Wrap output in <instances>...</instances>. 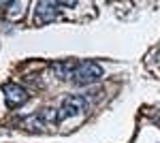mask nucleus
I'll list each match as a JSON object with an SVG mask.
<instances>
[{"label": "nucleus", "instance_id": "obj_1", "mask_svg": "<svg viewBox=\"0 0 160 143\" xmlns=\"http://www.w3.org/2000/svg\"><path fill=\"white\" fill-rule=\"evenodd\" d=\"M100 77H102V69H100V64L96 62H79V64H75V71H73V77L77 84H92V81H98Z\"/></svg>", "mask_w": 160, "mask_h": 143}, {"label": "nucleus", "instance_id": "obj_2", "mask_svg": "<svg viewBox=\"0 0 160 143\" xmlns=\"http://www.w3.org/2000/svg\"><path fill=\"white\" fill-rule=\"evenodd\" d=\"M86 109H88V100L83 98V96H79V94L66 96V98L62 100L60 109H58V122L71 118V115H75V113H83Z\"/></svg>", "mask_w": 160, "mask_h": 143}, {"label": "nucleus", "instance_id": "obj_3", "mask_svg": "<svg viewBox=\"0 0 160 143\" xmlns=\"http://www.w3.org/2000/svg\"><path fill=\"white\" fill-rule=\"evenodd\" d=\"M2 92H4L7 107H11V109L22 107L26 100H28V92H26L22 85H17V84H4L2 85Z\"/></svg>", "mask_w": 160, "mask_h": 143}, {"label": "nucleus", "instance_id": "obj_4", "mask_svg": "<svg viewBox=\"0 0 160 143\" xmlns=\"http://www.w3.org/2000/svg\"><path fill=\"white\" fill-rule=\"evenodd\" d=\"M58 17L56 2H38L37 4V24H49Z\"/></svg>", "mask_w": 160, "mask_h": 143}, {"label": "nucleus", "instance_id": "obj_5", "mask_svg": "<svg viewBox=\"0 0 160 143\" xmlns=\"http://www.w3.org/2000/svg\"><path fill=\"white\" fill-rule=\"evenodd\" d=\"M51 69H53V73H56L60 79H68V77H73L75 64H71V62H58V64H53Z\"/></svg>", "mask_w": 160, "mask_h": 143}]
</instances>
